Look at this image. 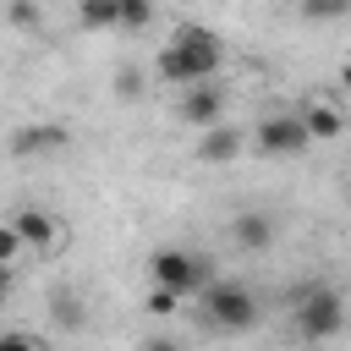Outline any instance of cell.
Listing matches in <instances>:
<instances>
[{"label": "cell", "mask_w": 351, "mask_h": 351, "mask_svg": "<svg viewBox=\"0 0 351 351\" xmlns=\"http://www.w3.org/2000/svg\"><path fill=\"white\" fill-rule=\"evenodd\" d=\"M159 77L170 88H197V82H214L219 66H225V44L214 27H176L170 44H159Z\"/></svg>", "instance_id": "1"}, {"label": "cell", "mask_w": 351, "mask_h": 351, "mask_svg": "<svg viewBox=\"0 0 351 351\" xmlns=\"http://www.w3.org/2000/svg\"><path fill=\"white\" fill-rule=\"evenodd\" d=\"M148 285H165L176 296H192V291H208L214 285V269L203 252H186V247H154L148 252Z\"/></svg>", "instance_id": "2"}, {"label": "cell", "mask_w": 351, "mask_h": 351, "mask_svg": "<svg viewBox=\"0 0 351 351\" xmlns=\"http://www.w3.org/2000/svg\"><path fill=\"white\" fill-rule=\"evenodd\" d=\"M203 307H208V324L225 329V335H241V329H252V324L263 318L252 285H241V280H214V285L203 291Z\"/></svg>", "instance_id": "3"}, {"label": "cell", "mask_w": 351, "mask_h": 351, "mask_svg": "<svg viewBox=\"0 0 351 351\" xmlns=\"http://www.w3.org/2000/svg\"><path fill=\"white\" fill-rule=\"evenodd\" d=\"M346 329V296L335 285H307L296 296V335L307 340H335Z\"/></svg>", "instance_id": "4"}, {"label": "cell", "mask_w": 351, "mask_h": 351, "mask_svg": "<svg viewBox=\"0 0 351 351\" xmlns=\"http://www.w3.org/2000/svg\"><path fill=\"white\" fill-rule=\"evenodd\" d=\"M176 115H181L186 126H197V132L219 126V121H225V88H219V82H197V88H181V99H176Z\"/></svg>", "instance_id": "5"}, {"label": "cell", "mask_w": 351, "mask_h": 351, "mask_svg": "<svg viewBox=\"0 0 351 351\" xmlns=\"http://www.w3.org/2000/svg\"><path fill=\"white\" fill-rule=\"evenodd\" d=\"M252 143H258V154H302L313 137H307L302 115H263L252 126Z\"/></svg>", "instance_id": "6"}, {"label": "cell", "mask_w": 351, "mask_h": 351, "mask_svg": "<svg viewBox=\"0 0 351 351\" xmlns=\"http://www.w3.org/2000/svg\"><path fill=\"white\" fill-rule=\"evenodd\" d=\"M66 143H71V132L60 121H27V126L11 132V154L16 159H44V154H60Z\"/></svg>", "instance_id": "7"}, {"label": "cell", "mask_w": 351, "mask_h": 351, "mask_svg": "<svg viewBox=\"0 0 351 351\" xmlns=\"http://www.w3.org/2000/svg\"><path fill=\"white\" fill-rule=\"evenodd\" d=\"M296 115H302V126H307L313 143H335V137L346 132V110H340L335 99H307Z\"/></svg>", "instance_id": "8"}, {"label": "cell", "mask_w": 351, "mask_h": 351, "mask_svg": "<svg viewBox=\"0 0 351 351\" xmlns=\"http://www.w3.org/2000/svg\"><path fill=\"white\" fill-rule=\"evenodd\" d=\"M11 225H16L22 247H38V252H49V247L60 241V219H55L49 208H16V214H11Z\"/></svg>", "instance_id": "9"}, {"label": "cell", "mask_w": 351, "mask_h": 351, "mask_svg": "<svg viewBox=\"0 0 351 351\" xmlns=\"http://www.w3.org/2000/svg\"><path fill=\"white\" fill-rule=\"evenodd\" d=\"M230 241H236L241 252H263V247H274V219L258 214V208H247V214L230 219Z\"/></svg>", "instance_id": "10"}, {"label": "cell", "mask_w": 351, "mask_h": 351, "mask_svg": "<svg viewBox=\"0 0 351 351\" xmlns=\"http://www.w3.org/2000/svg\"><path fill=\"white\" fill-rule=\"evenodd\" d=\"M236 154H241V132L225 126V121L197 137V159H203V165H225V159H236Z\"/></svg>", "instance_id": "11"}, {"label": "cell", "mask_w": 351, "mask_h": 351, "mask_svg": "<svg viewBox=\"0 0 351 351\" xmlns=\"http://www.w3.org/2000/svg\"><path fill=\"white\" fill-rule=\"evenodd\" d=\"M115 27L121 33H148L154 27V0H115Z\"/></svg>", "instance_id": "12"}, {"label": "cell", "mask_w": 351, "mask_h": 351, "mask_svg": "<svg viewBox=\"0 0 351 351\" xmlns=\"http://www.w3.org/2000/svg\"><path fill=\"white\" fill-rule=\"evenodd\" d=\"M77 22L93 27V33H110L115 27V0H77Z\"/></svg>", "instance_id": "13"}, {"label": "cell", "mask_w": 351, "mask_h": 351, "mask_svg": "<svg viewBox=\"0 0 351 351\" xmlns=\"http://www.w3.org/2000/svg\"><path fill=\"white\" fill-rule=\"evenodd\" d=\"M5 22L16 33H38L44 27V11H38V0H5Z\"/></svg>", "instance_id": "14"}, {"label": "cell", "mask_w": 351, "mask_h": 351, "mask_svg": "<svg viewBox=\"0 0 351 351\" xmlns=\"http://www.w3.org/2000/svg\"><path fill=\"white\" fill-rule=\"evenodd\" d=\"M296 11L307 22H340V16H351V0H296Z\"/></svg>", "instance_id": "15"}, {"label": "cell", "mask_w": 351, "mask_h": 351, "mask_svg": "<svg viewBox=\"0 0 351 351\" xmlns=\"http://www.w3.org/2000/svg\"><path fill=\"white\" fill-rule=\"evenodd\" d=\"M186 296H176V291H165V285H148V296H143V313H154V318H176V307H181Z\"/></svg>", "instance_id": "16"}, {"label": "cell", "mask_w": 351, "mask_h": 351, "mask_svg": "<svg viewBox=\"0 0 351 351\" xmlns=\"http://www.w3.org/2000/svg\"><path fill=\"white\" fill-rule=\"evenodd\" d=\"M82 318H88L82 302H77L71 291H55V324H60V329H82Z\"/></svg>", "instance_id": "17"}, {"label": "cell", "mask_w": 351, "mask_h": 351, "mask_svg": "<svg viewBox=\"0 0 351 351\" xmlns=\"http://www.w3.org/2000/svg\"><path fill=\"white\" fill-rule=\"evenodd\" d=\"M27 247H22V236H16V225L11 219H0V263L5 269H16V258H22Z\"/></svg>", "instance_id": "18"}, {"label": "cell", "mask_w": 351, "mask_h": 351, "mask_svg": "<svg viewBox=\"0 0 351 351\" xmlns=\"http://www.w3.org/2000/svg\"><path fill=\"white\" fill-rule=\"evenodd\" d=\"M0 351H44V340L27 329H0Z\"/></svg>", "instance_id": "19"}, {"label": "cell", "mask_w": 351, "mask_h": 351, "mask_svg": "<svg viewBox=\"0 0 351 351\" xmlns=\"http://www.w3.org/2000/svg\"><path fill=\"white\" fill-rule=\"evenodd\" d=\"M115 93L121 99H137L143 93V71H115Z\"/></svg>", "instance_id": "20"}, {"label": "cell", "mask_w": 351, "mask_h": 351, "mask_svg": "<svg viewBox=\"0 0 351 351\" xmlns=\"http://www.w3.org/2000/svg\"><path fill=\"white\" fill-rule=\"evenodd\" d=\"M143 351H186V346H181L176 335H148V340H143Z\"/></svg>", "instance_id": "21"}, {"label": "cell", "mask_w": 351, "mask_h": 351, "mask_svg": "<svg viewBox=\"0 0 351 351\" xmlns=\"http://www.w3.org/2000/svg\"><path fill=\"white\" fill-rule=\"evenodd\" d=\"M5 296H11V269L0 263V302H5Z\"/></svg>", "instance_id": "22"}, {"label": "cell", "mask_w": 351, "mask_h": 351, "mask_svg": "<svg viewBox=\"0 0 351 351\" xmlns=\"http://www.w3.org/2000/svg\"><path fill=\"white\" fill-rule=\"evenodd\" d=\"M340 88H346V93H351V60H346V66H340Z\"/></svg>", "instance_id": "23"}, {"label": "cell", "mask_w": 351, "mask_h": 351, "mask_svg": "<svg viewBox=\"0 0 351 351\" xmlns=\"http://www.w3.org/2000/svg\"><path fill=\"white\" fill-rule=\"evenodd\" d=\"M176 5H192V0H176Z\"/></svg>", "instance_id": "24"}]
</instances>
